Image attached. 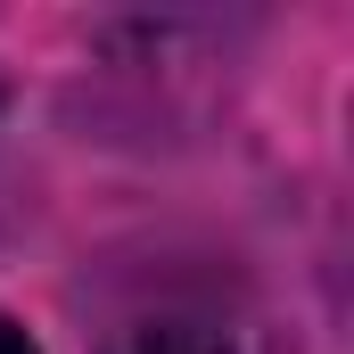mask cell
Wrapping results in <instances>:
<instances>
[{"mask_svg": "<svg viewBox=\"0 0 354 354\" xmlns=\"http://www.w3.org/2000/svg\"><path fill=\"white\" fill-rule=\"evenodd\" d=\"M0 354H33V338H25V330H17L8 313H0Z\"/></svg>", "mask_w": 354, "mask_h": 354, "instance_id": "2", "label": "cell"}, {"mask_svg": "<svg viewBox=\"0 0 354 354\" xmlns=\"http://www.w3.org/2000/svg\"><path fill=\"white\" fill-rule=\"evenodd\" d=\"M115 354H231L214 330H198V322H149V330H132Z\"/></svg>", "mask_w": 354, "mask_h": 354, "instance_id": "1", "label": "cell"}]
</instances>
